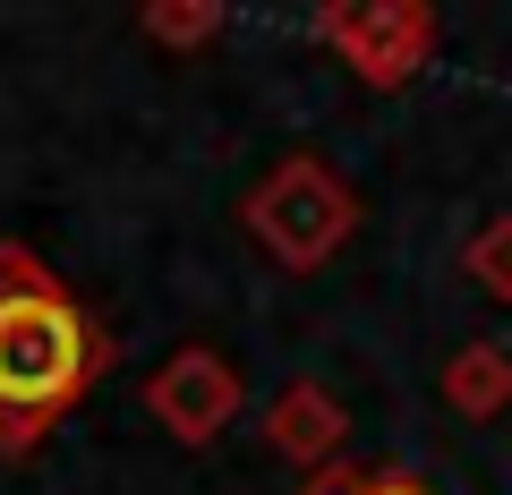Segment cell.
Instances as JSON below:
<instances>
[{"label": "cell", "mask_w": 512, "mask_h": 495, "mask_svg": "<svg viewBox=\"0 0 512 495\" xmlns=\"http://www.w3.org/2000/svg\"><path fill=\"white\" fill-rule=\"evenodd\" d=\"M350 495H427V487H419V478H402V470H384V478H367V487L350 478Z\"/></svg>", "instance_id": "cell-4"}, {"label": "cell", "mask_w": 512, "mask_h": 495, "mask_svg": "<svg viewBox=\"0 0 512 495\" xmlns=\"http://www.w3.org/2000/svg\"><path fill=\"white\" fill-rule=\"evenodd\" d=\"M103 359V333L60 291V274H43L35 248H0V453H35Z\"/></svg>", "instance_id": "cell-1"}, {"label": "cell", "mask_w": 512, "mask_h": 495, "mask_svg": "<svg viewBox=\"0 0 512 495\" xmlns=\"http://www.w3.org/2000/svg\"><path fill=\"white\" fill-rule=\"evenodd\" d=\"M256 231L274 239L282 257L291 265H316L333 248V239H342V222H350V205H342V188L325 180V171L316 163H291V171H274V180L256 188Z\"/></svg>", "instance_id": "cell-2"}, {"label": "cell", "mask_w": 512, "mask_h": 495, "mask_svg": "<svg viewBox=\"0 0 512 495\" xmlns=\"http://www.w3.org/2000/svg\"><path fill=\"white\" fill-rule=\"evenodd\" d=\"M154 402L171 410V427H180V436H205L214 419H231L239 385H231V367H214L205 350H188V359L163 376V385H154Z\"/></svg>", "instance_id": "cell-3"}]
</instances>
